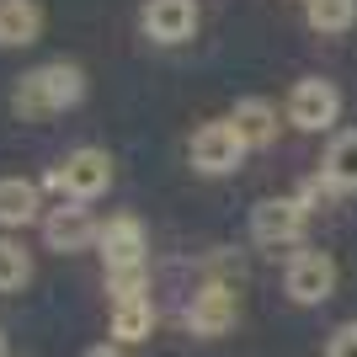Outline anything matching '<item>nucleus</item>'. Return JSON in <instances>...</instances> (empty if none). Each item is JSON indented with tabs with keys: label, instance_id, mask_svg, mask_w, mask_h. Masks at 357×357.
Masks as SVG:
<instances>
[{
	"label": "nucleus",
	"instance_id": "f257e3e1",
	"mask_svg": "<svg viewBox=\"0 0 357 357\" xmlns=\"http://www.w3.org/2000/svg\"><path fill=\"white\" fill-rule=\"evenodd\" d=\"M80 102H86V70L70 59H48L38 70H27L11 91L16 118H54V112H70Z\"/></svg>",
	"mask_w": 357,
	"mask_h": 357
},
{
	"label": "nucleus",
	"instance_id": "f03ea898",
	"mask_svg": "<svg viewBox=\"0 0 357 357\" xmlns=\"http://www.w3.org/2000/svg\"><path fill=\"white\" fill-rule=\"evenodd\" d=\"M43 187L59 192L64 203H91V197H102L107 187H112V155L96 149V144H80L43 176Z\"/></svg>",
	"mask_w": 357,
	"mask_h": 357
},
{
	"label": "nucleus",
	"instance_id": "7ed1b4c3",
	"mask_svg": "<svg viewBox=\"0 0 357 357\" xmlns=\"http://www.w3.org/2000/svg\"><path fill=\"white\" fill-rule=\"evenodd\" d=\"M245 155H251V144L240 139L235 118H213V123H203V128L192 134V144H187V160H192L197 176H235Z\"/></svg>",
	"mask_w": 357,
	"mask_h": 357
},
{
	"label": "nucleus",
	"instance_id": "20e7f679",
	"mask_svg": "<svg viewBox=\"0 0 357 357\" xmlns=\"http://www.w3.org/2000/svg\"><path fill=\"white\" fill-rule=\"evenodd\" d=\"M96 251H102L107 272H144L149 261V229L139 213H112V219L96 229Z\"/></svg>",
	"mask_w": 357,
	"mask_h": 357
},
{
	"label": "nucleus",
	"instance_id": "39448f33",
	"mask_svg": "<svg viewBox=\"0 0 357 357\" xmlns=\"http://www.w3.org/2000/svg\"><path fill=\"white\" fill-rule=\"evenodd\" d=\"M342 118V91L326 75H304L294 91H288V123L298 134H326Z\"/></svg>",
	"mask_w": 357,
	"mask_h": 357
},
{
	"label": "nucleus",
	"instance_id": "423d86ee",
	"mask_svg": "<svg viewBox=\"0 0 357 357\" xmlns=\"http://www.w3.org/2000/svg\"><path fill=\"white\" fill-rule=\"evenodd\" d=\"M310 203L298 192L288 197H261L251 208V240L256 245H267V251H278V245H294L298 235H304V224H310Z\"/></svg>",
	"mask_w": 357,
	"mask_h": 357
},
{
	"label": "nucleus",
	"instance_id": "0eeeda50",
	"mask_svg": "<svg viewBox=\"0 0 357 357\" xmlns=\"http://www.w3.org/2000/svg\"><path fill=\"white\" fill-rule=\"evenodd\" d=\"M283 294L294 298L298 310L326 304V298L336 294V261H331V251H294V256H288Z\"/></svg>",
	"mask_w": 357,
	"mask_h": 357
},
{
	"label": "nucleus",
	"instance_id": "6e6552de",
	"mask_svg": "<svg viewBox=\"0 0 357 357\" xmlns=\"http://www.w3.org/2000/svg\"><path fill=\"white\" fill-rule=\"evenodd\" d=\"M197 0H144L139 6V27H144L149 43L160 48H176V43H192L197 32Z\"/></svg>",
	"mask_w": 357,
	"mask_h": 357
},
{
	"label": "nucleus",
	"instance_id": "1a4fd4ad",
	"mask_svg": "<svg viewBox=\"0 0 357 357\" xmlns=\"http://www.w3.org/2000/svg\"><path fill=\"white\" fill-rule=\"evenodd\" d=\"M38 229H43V245L48 251H59V256H75V251H86L91 240H96V229H102V224H91V208L86 203H54V208L43 213V224H38Z\"/></svg>",
	"mask_w": 357,
	"mask_h": 357
},
{
	"label": "nucleus",
	"instance_id": "9d476101",
	"mask_svg": "<svg viewBox=\"0 0 357 357\" xmlns=\"http://www.w3.org/2000/svg\"><path fill=\"white\" fill-rule=\"evenodd\" d=\"M235 320H240V298H235V288H224V283L197 288L192 304H187V331H192V336H203V342L224 336Z\"/></svg>",
	"mask_w": 357,
	"mask_h": 357
},
{
	"label": "nucleus",
	"instance_id": "9b49d317",
	"mask_svg": "<svg viewBox=\"0 0 357 357\" xmlns=\"http://www.w3.org/2000/svg\"><path fill=\"white\" fill-rule=\"evenodd\" d=\"M43 192L27 176H0V235H22L27 224H43Z\"/></svg>",
	"mask_w": 357,
	"mask_h": 357
},
{
	"label": "nucleus",
	"instance_id": "f8f14e48",
	"mask_svg": "<svg viewBox=\"0 0 357 357\" xmlns=\"http://www.w3.org/2000/svg\"><path fill=\"white\" fill-rule=\"evenodd\" d=\"M43 38V6L38 0H0V48H32Z\"/></svg>",
	"mask_w": 357,
	"mask_h": 357
},
{
	"label": "nucleus",
	"instance_id": "ddd939ff",
	"mask_svg": "<svg viewBox=\"0 0 357 357\" xmlns=\"http://www.w3.org/2000/svg\"><path fill=\"white\" fill-rule=\"evenodd\" d=\"M320 181L331 187V197L336 192H357V128H347V134L331 139L326 160H320Z\"/></svg>",
	"mask_w": 357,
	"mask_h": 357
},
{
	"label": "nucleus",
	"instance_id": "4468645a",
	"mask_svg": "<svg viewBox=\"0 0 357 357\" xmlns=\"http://www.w3.org/2000/svg\"><path fill=\"white\" fill-rule=\"evenodd\" d=\"M229 118H235L240 139H245L251 149H267L272 139H278V107H272L267 96H240Z\"/></svg>",
	"mask_w": 357,
	"mask_h": 357
},
{
	"label": "nucleus",
	"instance_id": "2eb2a0df",
	"mask_svg": "<svg viewBox=\"0 0 357 357\" xmlns=\"http://www.w3.org/2000/svg\"><path fill=\"white\" fill-rule=\"evenodd\" d=\"M149 331H155L149 294H144V298H118V304H112V342H118V347L149 342Z\"/></svg>",
	"mask_w": 357,
	"mask_h": 357
},
{
	"label": "nucleus",
	"instance_id": "dca6fc26",
	"mask_svg": "<svg viewBox=\"0 0 357 357\" xmlns=\"http://www.w3.org/2000/svg\"><path fill=\"white\" fill-rule=\"evenodd\" d=\"M32 283V251L22 235H0V294H22Z\"/></svg>",
	"mask_w": 357,
	"mask_h": 357
},
{
	"label": "nucleus",
	"instance_id": "f3484780",
	"mask_svg": "<svg viewBox=\"0 0 357 357\" xmlns=\"http://www.w3.org/2000/svg\"><path fill=\"white\" fill-rule=\"evenodd\" d=\"M304 22H310L320 38H342L357 22V0H310V6H304Z\"/></svg>",
	"mask_w": 357,
	"mask_h": 357
},
{
	"label": "nucleus",
	"instance_id": "a211bd4d",
	"mask_svg": "<svg viewBox=\"0 0 357 357\" xmlns=\"http://www.w3.org/2000/svg\"><path fill=\"white\" fill-rule=\"evenodd\" d=\"M326 357H357V320H342L326 342Z\"/></svg>",
	"mask_w": 357,
	"mask_h": 357
},
{
	"label": "nucleus",
	"instance_id": "6ab92c4d",
	"mask_svg": "<svg viewBox=\"0 0 357 357\" xmlns=\"http://www.w3.org/2000/svg\"><path fill=\"white\" fill-rule=\"evenodd\" d=\"M86 357H128L118 342H96V347H86Z\"/></svg>",
	"mask_w": 357,
	"mask_h": 357
},
{
	"label": "nucleus",
	"instance_id": "aec40b11",
	"mask_svg": "<svg viewBox=\"0 0 357 357\" xmlns=\"http://www.w3.org/2000/svg\"><path fill=\"white\" fill-rule=\"evenodd\" d=\"M0 357H6V331H0Z\"/></svg>",
	"mask_w": 357,
	"mask_h": 357
},
{
	"label": "nucleus",
	"instance_id": "412c9836",
	"mask_svg": "<svg viewBox=\"0 0 357 357\" xmlns=\"http://www.w3.org/2000/svg\"><path fill=\"white\" fill-rule=\"evenodd\" d=\"M304 6H310V0H304Z\"/></svg>",
	"mask_w": 357,
	"mask_h": 357
}]
</instances>
